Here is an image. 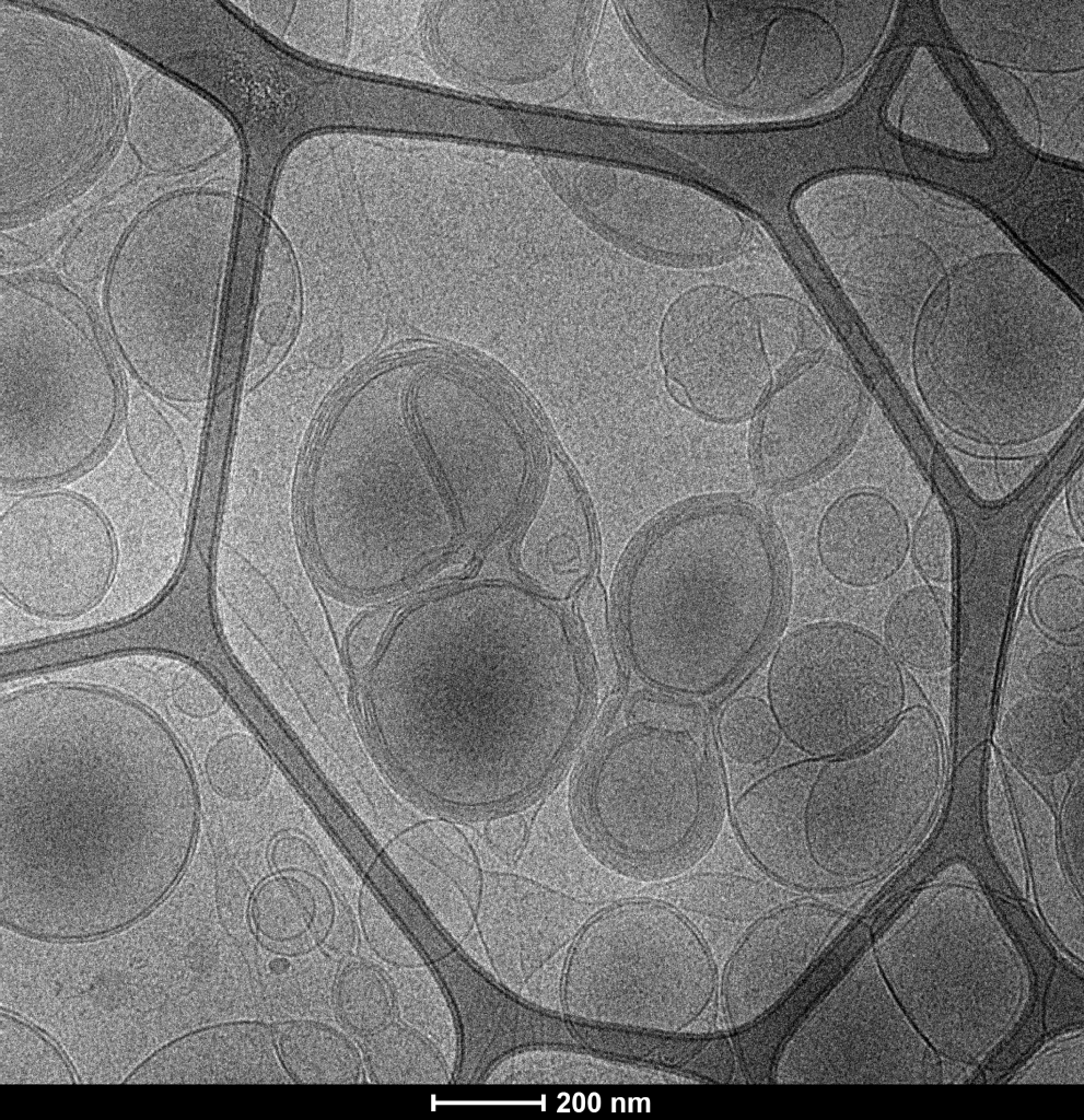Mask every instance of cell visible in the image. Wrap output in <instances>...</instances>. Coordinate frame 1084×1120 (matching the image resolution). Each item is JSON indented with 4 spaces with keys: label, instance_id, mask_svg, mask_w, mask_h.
Returning <instances> with one entry per match:
<instances>
[{
    "label": "cell",
    "instance_id": "5b68a950",
    "mask_svg": "<svg viewBox=\"0 0 1084 1120\" xmlns=\"http://www.w3.org/2000/svg\"><path fill=\"white\" fill-rule=\"evenodd\" d=\"M897 797L872 749L794 761L750 782L738 808L749 855L803 888L869 872L891 852Z\"/></svg>",
    "mask_w": 1084,
    "mask_h": 1120
},
{
    "label": "cell",
    "instance_id": "83f0119b",
    "mask_svg": "<svg viewBox=\"0 0 1084 1120\" xmlns=\"http://www.w3.org/2000/svg\"><path fill=\"white\" fill-rule=\"evenodd\" d=\"M912 560L929 581L947 584L953 575V537L945 511L934 502L918 520L910 537Z\"/></svg>",
    "mask_w": 1084,
    "mask_h": 1120
},
{
    "label": "cell",
    "instance_id": "e575fe53",
    "mask_svg": "<svg viewBox=\"0 0 1084 1120\" xmlns=\"http://www.w3.org/2000/svg\"><path fill=\"white\" fill-rule=\"evenodd\" d=\"M524 827V821L520 817H502L489 825L488 837L498 849L509 852L522 844Z\"/></svg>",
    "mask_w": 1084,
    "mask_h": 1120
},
{
    "label": "cell",
    "instance_id": "277c9868",
    "mask_svg": "<svg viewBox=\"0 0 1084 1120\" xmlns=\"http://www.w3.org/2000/svg\"><path fill=\"white\" fill-rule=\"evenodd\" d=\"M311 548L327 580L354 596L401 587L441 561L459 526L420 452L316 454L305 486Z\"/></svg>",
    "mask_w": 1084,
    "mask_h": 1120
},
{
    "label": "cell",
    "instance_id": "3957f363",
    "mask_svg": "<svg viewBox=\"0 0 1084 1120\" xmlns=\"http://www.w3.org/2000/svg\"><path fill=\"white\" fill-rule=\"evenodd\" d=\"M213 46V86L246 143L245 224L264 226L282 160L314 132L445 133L448 128V97L306 60L232 12L219 25Z\"/></svg>",
    "mask_w": 1084,
    "mask_h": 1120
},
{
    "label": "cell",
    "instance_id": "cb8c5ba5",
    "mask_svg": "<svg viewBox=\"0 0 1084 1120\" xmlns=\"http://www.w3.org/2000/svg\"><path fill=\"white\" fill-rule=\"evenodd\" d=\"M716 733L723 755L735 766H762L779 745L780 736L765 700L741 696L720 711Z\"/></svg>",
    "mask_w": 1084,
    "mask_h": 1120
},
{
    "label": "cell",
    "instance_id": "1f68e13d",
    "mask_svg": "<svg viewBox=\"0 0 1084 1120\" xmlns=\"http://www.w3.org/2000/svg\"><path fill=\"white\" fill-rule=\"evenodd\" d=\"M1062 838L1065 853L1071 863L1083 858V780L1072 789L1062 815Z\"/></svg>",
    "mask_w": 1084,
    "mask_h": 1120
},
{
    "label": "cell",
    "instance_id": "603a6c76",
    "mask_svg": "<svg viewBox=\"0 0 1084 1120\" xmlns=\"http://www.w3.org/2000/svg\"><path fill=\"white\" fill-rule=\"evenodd\" d=\"M316 899L308 885L292 876H276L259 886L249 917L257 934L273 943L300 938L311 929Z\"/></svg>",
    "mask_w": 1084,
    "mask_h": 1120
},
{
    "label": "cell",
    "instance_id": "7a4b0ae2",
    "mask_svg": "<svg viewBox=\"0 0 1084 1120\" xmlns=\"http://www.w3.org/2000/svg\"><path fill=\"white\" fill-rule=\"evenodd\" d=\"M369 696L389 736L453 700H581L574 634L537 592L505 582L423 597L388 628L369 672ZM540 702V701H538Z\"/></svg>",
    "mask_w": 1084,
    "mask_h": 1120
},
{
    "label": "cell",
    "instance_id": "e0dca14e",
    "mask_svg": "<svg viewBox=\"0 0 1084 1120\" xmlns=\"http://www.w3.org/2000/svg\"><path fill=\"white\" fill-rule=\"evenodd\" d=\"M128 400L124 435L132 457L152 480L164 489L183 494L188 483L187 460L179 431L193 423L141 388L126 380Z\"/></svg>",
    "mask_w": 1084,
    "mask_h": 1120
},
{
    "label": "cell",
    "instance_id": "4316f807",
    "mask_svg": "<svg viewBox=\"0 0 1084 1120\" xmlns=\"http://www.w3.org/2000/svg\"><path fill=\"white\" fill-rule=\"evenodd\" d=\"M1030 609L1035 620L1046 631L1057 635L1082 632L1084 625L1083 578L1068 572L1051 571L1037 582Z\"/></svg>",
    "mask_w": 1084,
    "mask_h": 1120
},
{
    "label": "cell",
    "instance_id": "52a82bcc",
    "mask_svg": "<svg viewBox=\"0 0 1084 1120\" xmlns=\"http://www.w3.org/2000/svg\"><path fill=\"white\" fill-rule=\"evenodd\" d=\"M765 693L780 738L807 758L826 759L858 751L886 730L902 705L904 677L873 633L819 621L779 642Z\"/></svg>",
    "mask_w": 1084,
    "mask_h": 1120
},
{
    "label": "cell",
    "instance_id": "8992f818",
    "mask_svg": "<svg viewBox=\"0 0 1084 1120\" xmlns=\"http://www.w3.org/2000/svg\"><path fill=\"white\" fill-rule=\"evenodd\" d=\"M636 730L594 768L588 802L602 837L640 862H673L699 840L713 792L702 718L685 702L638 699Z\"/></svg>",
    "mask_w": 1084,
    "mask_h": 1120
},
{
    "label": "cell",
    "instance_id": "8fae6325",
    "mask_svg": "<svg viewBox=\"0 0 1084 1120\" xmlns=\"http://www.w3.org/2000/svg\"><path fill=\"white\" fill-rule=\"evenodd\" d=\"M865 409L851 370L834 358L794 372L765 402L754 436L760 483L783 490L829 467L854 436Z\"/></svg>",
    "mask_w": 1084,
    "mask_h": 1120
},
{
    "label": "cell",
    "instance_id": "6da1fadb",
    "mask_svg": "<svg viewBox=\"0 0 1084 1120\" xmlns=\"http://www.w3.org/2000/svg\"><path fill=\"white\" fill-rule=\"evenodd\" d=\"M783 570L764 515L710 500L666 516L631 557L620 627L636 673L669 695L704 697L734 681L770 641Z\"/></svg>",
    "mask_w": 1084,
    "mask_h": 1120
},
{
    "label": "cell",
    "instance_id": "5bb4252c",
    "mask_svg": "<svg viewBox=\"0 0 1084 1120\" xmlns=\"http://www.w3.org/2000/svg\"><path fill=\"white\" fill-rule=\"evenodd\" d=\"M911 532L890 497L856 489L834 500L816 532V553L825 573L841 585L865 588L891 579L910 551Z\"/></svg>",
    "mask_w": 1084,
    "mask_h": 1120
},
{
    "label": "cell",
    "instance_id": "2e32d148",
    "mask_svg": "<svg viewBox=\"0 0 1084 1120\" xmlns=\"http://www.w3.org/2000/svg\"><path fill=\"white\" fill-rule=\"evenodd\" d=\"M1002 734L1022 766L1042 775L1057 774L1082 751V714L1050 696L1030 697L1007 712Z\"/></svg>",
    "mask_w": 1084,
    "mask_h": 1120
},
{
    "label": "cell",
    "instance_id": "f546056e",
    "mask_svg": "<svg viewBox=\"0 0 1084 1120\" xmlns=\"http://www.w3.org/2000/svg\"><path fill=\"white\" fill-rule=\"evenodd\" d=\"M172 695L176 708L193 718L212 715L223 703L218 687L198 669L180 672L174 680Z\"/></svg>",
    "mask_w": 1084,
    "mask_h": 1120
},
{
    "label": "cell",
    "instance_id": "d4e9b609",
    "mask_svg": "<svg viewBox=\"0 0 1084 1120\" xmlns=\"http://www.w3.org/2000/svg\"><path fill=\"white\" fill-rule=\"evenodd\" d=\"M205 770L220 796L234 801L256 796L267 784L270 762L260 745L245 734L220 738L209 750Z\"/></svg>",
    "mask_w": 1084,
    "mask_h": 1120
},
{
    "label": "cell",
    "instance_id": "f1b7e54d",
    "mask_svg": "<svg viewBox=\"0 0 1084 1120\" xmlns=\"http://www.w3.org/2000/svg\"><path fill=\"white\" fill-rule=\"evenodd\" d=\"M359 919L366 943L381 959L400 967L421 964L420 955L396 919L366 886L359 898Z\"/></svg>",
    "mask_w": 1084,
    "mask_h": 1120
},
{
    "label": "cell",
    "instance_id": "ac0fdd59",
    "mask_svg": "<svg viewBox=\"0 0 1084 1120\" xmlns=\"http://www.w3.org/2000/svg\"><path fill=\"white\" fill-rule=\"evenodd\" d=\"M884 642L899 662L925 672L952 663V632L937 594L916 585L899 594L887 609Z\"/></svg>",
    "mask_w": 1084,
    "mask_h": 1120
},
{
    "label": "cell",
    "instance_id": "d590c367",
    "mask_svg": "<svg viewBox=\"0 0 1084 1120\" xmlns=\"http://www.w3.org/2000/svg\"><path fill=\"white\" fill-rule=\"evenodd\" d=\"M1070 522L1075 533L1083 539L1084 534V478L1083 468L1069 481L1065 491Z\"/></svg>",
    "mask_w": 1084,
    "mask_h": 1120
},
{
    "label": "cell",
    "instance_id": "9a60e30c",
    "mask_svg": "<svg viewBox=\"0 0 1084 1120\" xmlns=\"http://www.w3.org/2000/svg\"><path fill=\"white\" fill-rule=\"evenodd\" d=\"M282 1071L273 1030L264 1023L243 1020L175 1038L139 1063L124 1083H277L283 1082Z\"/></svg>",
    "mask_w": 1084,
    "mask_h": 1120
},
{
    "label": "cell",
    "instance_id": "4fadbf2b",
    "mask_svg": "<svg viewBox=\"0 0 1084 1120\" xmlns=\"http://www.w3.org/2000/svg\"><path fill=\"white\" fill-rule=\"evenodd\" d=\"M594 550L583 495L567 467L552 456L515 544L518 572L538 592L566 598L590 575Z\"/></svg>",
    "mask_w": 1084,
    "mask_h": 1120
},
{
    "label": "cell",
    "instance_id": "836d02e7",
    "mask_svg": "<svg viewBox=\"0 0 1084 1120\" xmlns=\"http://www.w3.org/2000/svg\"><path fill=\"white\" fill-rule=\"evenodd\" d=\"M355 930L351 914L346 910H337L324 938V946L335 955L343 956L351 952L354 944Z\"/></svg>",
    "mask_w": 1084,
    "mask_h": 1120
},
{
    "label": "cell",
    "instance_id": "ba28073f",
    "mask_svg": "<svg viewBox=\"0 0 1084 1120\" xmlns=\"http://www.w3.org/2000/svg\"><path fill=\"white\" fill-rule=\"evenodd\" d=\"M669 388L699 415L734 421L751 412L777 375L792 369L771 301L699 287L669 308L661 331Z\"/></svg>",
    "mask_w": 1084,
    "mask_h": 1120
},
{
    "label": "cell",
    "instance_id": "7402d4cb",
    "mask_svg": "<svg viewBox=\"0 0 1084 1120\" xmlns=\"http://www.w3.org/2000/svg\"><path fill=\"white\" fill-rule=\"evenodd\" d=\"M365 1060L377 1084L438 1082L441 1064L431 1047L413 1030L400 1024H387L371 1034Z\"/></svg>",
    "mask_w": 1084,
    "mask_h": 1120
},
{
    "label": "cell",
    "instance_id": "44dd1931",
    "mask_svg": "<svg viewBox=\"0 0 1084 1120\" xmlns=\"http://www.w3.org/2000/svg\"><path fill=\"white\" fill-rule=\"evenodd\" d=\"M0 1083H77L59 1048L37 1028L1 1013Z\"/></svg>",
    "mask_w": 1084,
    "mask_h": 1120
},
{
    "label": "cell",
    "instance_id": "ffe728a7",
    "mask_svg": "<svg viewBox=\"0 0 1084 1120\" xmlns=\"http://www.w3.org/2000/svg\"><path fill=\"white\" fill-rule=\"evenodd\" d=\"M671 898L683 911L737 922L760 917L777 899L773 891L759 882L725 875L683 880Z\"/></svg>",
    "mask_w": 1084,
    "mask_h": 1120
},
{
    "label": "cell",
    "instance_id": "4dcf8cb0",
    "mask_svg": "<svg viewBox=\"0 0 1084 1120\" xmlns=\"http://www.w3.org/2000/svg\"><path fill=\"white\" fill-rule=\"evenodd\" d=\"M1029 679L1045 692L1058 693L1065 689L1071 679L1069 662L1061 655L1044 653L1035 656L1028 665Z\"/></svg>",
    "mask_w": 1084,
    "mask_h": 1120
},
{
    "label": "cell",
    "instance_id": "9c48e42d",
    "mask_svg": "<svg viewBox=\"0 0 1084 1120\" xmlns=\"http://www.w3.org/2000/svg\"><path fill=\"white\" fill-rule=\"evenodd\" d=\"M457 385L459 420L427 447L459 532L481 545L502 534L525 502L536 424L517 392L480 368L459 371Z\"/></svg>",
    "mask_w": 1084,
    "mask_h": 1120
},
{
    "label": "cell",
    "instance_id": "7c38bea8",
    "mask_svg": "<svg viewBox=\"0 0 1084 1120\" xmlns=\"http://www.w3.org/2000/svg\"><path fill=\"white\" fill-rule=\"evenodd\" d=\"M836 913L795 905L759 922L734 953L723 982L729 1023L741 1028L777 1004L823 950Z\"/></svg>",
    "mask_w": 1084,
    "mask_h": 1120
},
{
    "label": "cell",
    "instance_id": "d6986e66",
    "mask_svg": "<svg viewBox=\"0 0 1084 1120\" xmlns=\"http://www.w3.org/2000/svg\"><path fill=\"white\" fill-rule=\"evenodd\" d=\"M279 1061L285 1074L303 1084H354L361 1077L355 1047L337 1029L306 1019L287 1020L273 1028Z\"/></svg>",
    "mask_w": 1084,
    "mask_h": 1120
},
{
    "label": "cell",
    "instance_id": "30bf717a",
    "mask_svg": "<svg viewBox=\"0 0 1084 1120\" xmlns=\"http://www.w3.org/2000/svg\"><path fill=\"white\" fill-rule=\"evenodd\" d=\"M114 568L110 530L80 497L32 493L1 516V590L31 614L56 619L84 614L106 592Z\"/></svg>",
    "mask_w": 1084,
    "mask_h": 1120
},
{
    "label": "cell",
    "instance_id": "d6a6232c",
    "mask_svg": "<svg viewBox=\"0 0 1084 1120\" xmlns=\"http://www.w3.org/2000/svg\"><path fill=\"white\" fill-rule=\"evenodd\" d=\"M272 862L276 867L284 870H319V860L313 848L296 836L283 837L275 843Z\"/></svg>",
    "mask_w": 1084,
    "mask_h": 1120
},
{
    "label": "cell",
    "instance_id": "484cf974",
    "mask_svg": "<svg viewBox=\"0 0 1084 1120\" xmlns=\"http://www.w3.org/2000/svg\"><path fill=\"white\" fill-rule=\"evenodd\" d=\"M335 1001L340 1019L358 1034L380 1030L393 1014V998L385 977L366 962H352L340 971Z\"/></svg>",
    "mask_w": 1084,
    "mask_h": 1120
}]
</instances>
